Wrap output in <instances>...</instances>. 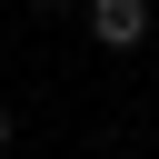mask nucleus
Masks as SVG:
<instances>
[{"mask_svg": "<svg viewBox=\"0 0 159 159\" xmlns=\"http://www.w3.org/2000/svg\"><path fill=\"white\" fill-rule=\"evenodd\" d=\"M80 20H89L99 50H139L149 40V0H80Z\"/></svg>", "mask_w": 159, "mask_h": 159, "instance_id": "obj_1", "label": "nucleus"}, {"mask_svg": "<svg viewBox=\"0 0 159 159\" xmlns=\"http://www.w3.org/2000/svg\"><path fill=\"white\" fill-rule=\"evenodd\" d=\"M30 10H40V20H70V10H80V0H30Z\"/></svg>", "mask_w": 159, "mask_h": 159, "instance_id": "obj_2", "label": "nucleus"}, {"mask_svg": "<svg viewBox=\"0 0 159 159\" xmlns=\"http://www.w3.org/2000/svg\"><path fill=\"white\" fill-rule=\"evenodd\" d=\"M0 149H10V99H0Z\"/></svg>", "mask_w": 159, "mask_h": 159, "instance_id": "obj_3", "label": "nucleus"}]
</instances>
